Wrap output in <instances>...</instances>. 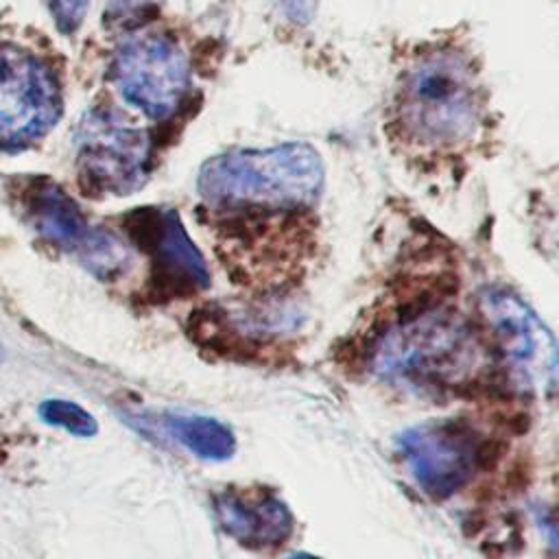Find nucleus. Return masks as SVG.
I'll return each mask as SVG.
<instances>
[{
  "label": "nucleus",
  "instance_id": "1",
  "mask_svg": "<svg viewBox=\"0 0 559 559\" xmlns=\"http://www.w3.org/2000/svg\"><path fill=\"white\" fill-rule=\"evenodd\" d=\"M323 179L319 153L304 142L227 151L201 166L197 214L236 284L273 293L306 273Z\"/></svg>",
  "mask_w": 559,
  "mask_h": 559
},
{
  "label": "nucleus",
  "instance_id": "9",
  "mask_svg": "<svg viewBox=\"0 0 559 559\" xmlns=\"http://www.w3.org/2000/svg\"><path fill=\"white\" fill-rule=\"evenodd\" d=\"M24 207L26 221L39 236L79 255L94 273L114 275L124 266V247L111 234L92 227L79 205L55 181L39 179L31 183L26 188Z\"/></svg>",
  "mask_w": 559,
  "mask_h": 559
},
{
  "label": "nucleus",
  "instance_id": "6",
  "mask_svg": "<svg viewBox=\"0 0 559 559\" xmlns=\"http://www.w3.org/2000/svg\"><path fill=\"white\" fill-rule=\"evenodd\" d=\"M151 159L148 133L120 111L96 107L76 129V168L85 186L103 194L142 188Z\"/></svg>",
  "mask_w": 559,
  "mask_h": 559
},
{
  "label": "nucleus",
  "instance_id": "15",
  "mask_svg": "<svg viewBox=\"0 0 559 559\" xmlns=\"http://www.w3.org/2000/svg\"><path fill=\"white\" fill-rule=\"evenodd\" d=\"M288 559H321V557L310 555V552H297V555H293V557H288Z\"/></svg>",
  "mask_w": 559,
  "mask_h": 559
},
{
  "label": "nucleus",
  "instance_id": "11",
  "mask_svg": "<svg viewBox=\"0 0 559 559\" xmlns=\"http://www.w3.org/2000/svg\"><path fill=\"white\" fill-rule=\"evenodd\" d=\"M153 253L157 288L194 293L207 286V269L175 214H164L153 225Z\"/></svg>",
  "mask_w": 559,
  "mask_h": 559
},
{
  "label": "nucleus",
  "instance_id": "12",
  "mask_svg": "<svg viewBox=\"0 0 559 559\" xmlns=\"http://www.w3.org/2000/svg\"><path fill=\"white\" fill-rule=\"evenodd\" d=\"M164 428L186 450L205 461H225L236 450L231 428L214 417L170 413L164 417Z\"/></svg>",
  "mask_w": 559,
  "mask_h": 559
},
{
  "label": "nucleus",
  "instance_id": "7",
  "mask_svg": "<svg viewBox=\"0 0 559 559\" xmlns=\"http://www.w3.org/2000/svg\"><path fill=\"white\" fill-rule=\"evenodd\" d=\"M61 114L52 70L35 55L0 44V148H22L41 138Z\"/></svg>",
  "mask_w": 559,
  "mask_h": 559
},
{
  "label": "nucleus",
  "instance_id": "14",
  "mask_svg": "<svg viewBox=\"0 0 559 559\" xmlns=\"http://www.w3.org/2000/svg\"><path fill=\"white\" fill-rule=\"evenodd\" d=\"M87 4L90 0H48L50 13L55 15L59 28L66 33L74 31L83 22Z\"/></svg>",
  "mask_w": 559,
  "mask_h": 559
},
{
  "label": "nucleus",
  "instance_id": "8",
  "mask_svg": "<svg viewBox=\"0 0 559 559\" xmlns=\"http://www.w3.org/2000/svg\"><path fill=\"white\" fill-rule=\"evenodd\" d=\"M478 308L511 376L524 386L552 389L557 373L555 338L537 314L504 288H485Z\"/></svg>",
  "mask_w": 559,
  "mask_h": 559
},
{
  "label": "nucleus",
  "instance_id": "2",
  "mask_svg": "<svg viewBox=\"0 0 559 559\" xmlns=\"http://www.w3.org/2000/svg\"><path fill=\"white\" fill-rule=\"evenodd\" d=\"M386 133L419 162L456 159L489 129V92L472 48L459 39L417 44L400 63Z\"/></svg>",
  "mask_w": 559,
  "mask_h": 559
},
{
  "label": "nucleus",
  "instance_id": "16",
  "mask_svg": "<svg viewBox=\"0 0 559 559\" xmlns=\"http://www.w3.org/2000/svg\"><path fill=\"white\" fill-rule=\"evenodd\" d=\"M0 356H2V347H0Z\"/></svg>",
  "mask_w": 559,
  "mask_h": 559
},
{
  "label": "nucleus",
  "instance_id": "13",
  "mask_svg": "<svg viewBox=\"0 0 559 559\" xmlns=\"http://www.w3.org/2000/svg\"><path fill=\"white\" fill-rule=\"evenodd\" d=\"M39 417L41 421L63 428L66 432L74 437H94L98 432V421L92 413H87L83 406L70 400H44L39 404Z\"/></svg>",
  "mask_w": 559,
  "mask_h": 559
},
{
  "label": "nucleus",
  "instance_id": "3",
  "mask_svg": "<svg viewBox=\"0 0 559 559\" xmlns=\"http://www.w3.org/2000/svg\"><path fill=\"white\" fill-rule=\"evenodd\" d=\"M472 325L448 306H424L391 323L371 347L378 376L421 389L463 384L480 365Z\"/></svg>",
  "mask_w": 559,
  "mask_h": 559
},
{
  "label": "nucleus",
  "instance_id": "10",
  "mask_svg": "<svg viewBox=\"0 0 559 559\" xmlns=\"http://www.w3.org/2000/svg\"><path fill=\"white\" fill-rule=\"evenodd\" d=\"M212 509L218 526L247 548L284 544L295 528L288 504L273 489H223L214 493Z\"/></svg>",
  "mask_w": 559,
  "mask_h": 559
},
{
  "label": "nucleus",
  "instance_id": "5",
  "mask_svg": "<svg viewBox=\"0 0 559 559\" xmlns=\"http://www.w3.org/2000/svg\"><path fill=\"white\" fill-rule=\"evenodd\" d=\"M397 454L432 498L461 491L489 459V441L463 419H435L404 430Z\"/></svg>",
  "mask_w": 559,
  "mask_h": 559
},
{
  "label": "nucleus",
  "instance_id": "4",
  "mask_svg": "<svg viewBox=\"0 0 559 559\" xmlns=\"http://www.w3.org/2000/svg\"><path fill=\"white\" fill-rule=\"evenodd\" d=\"M190 61L183 48L162 31L131 35L111 61L118 94L153 120L175 114L190 90Z\"/></svg>",
  "mask_w": 559,
  "mask_h": 559
}]
</instances>
